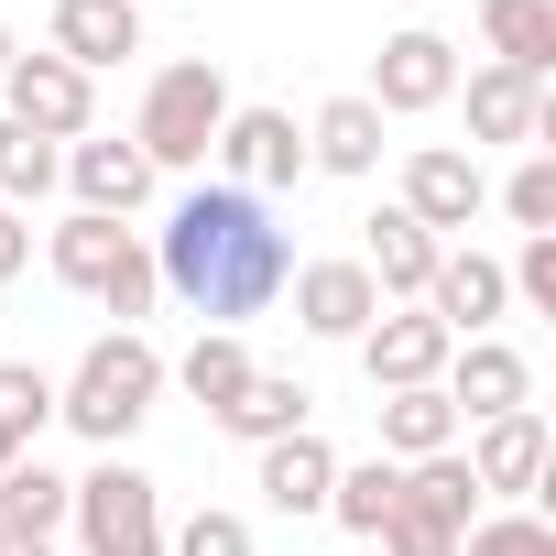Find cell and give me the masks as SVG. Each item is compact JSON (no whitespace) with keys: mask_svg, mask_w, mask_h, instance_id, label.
Here are the masks:
<instances>
[{"mask_svg":"<svg viewBox=\"0 0 556 556\" xmlns=\"http://www.w3.org/2000/svg\"><path fill=\"white\" fill-rule=\"evenodd\" d=\"M480 34H491V66L545 77L556 66V0H480Z\"/></svg>","mask_w":556,"mask_h":556,"instance_id":"obj_24","label":"cell"},{"mask_svg":"<svg viewBox=\"0 0 556 556\" xmlns=\"http://www.w3.org/2000/svg\"><path fill=\"white\" fill-rule=\"evenodd\" d=\"M295 175H306V131H295V110H229V121H218V186L273 197V186H295Z\"/></svg>","mask_w":556,"mask_h":556,"instance_id":"obj_9","label":"cell"},{"mask_svg":"<svg viewBox=\"0 0 556 556\" xmlns=\"http://www.w3.org/2000/svg\"><path fill=\"white\" fill-rule=\"evenodd\" d=\"M164 556H251V523H240V513H186V523L164 534Z\"/></svg>","mask_w":556,"mask_h":556,"instance_id":"obj_33","label":"cell"},{"mask_svg":"<svg viewBox=\"0 0 556 556\" xmlns=\"http://www.w3.org/2000/svg\"><path fill=\"white\" fill-rule=\"evenodd\" d=\"M12 55H23V45H12V23H0V77H12Z\"/></svg>","mask_w":556,"mask_h":556,"instance_id":"obj_36","label":"cell"},{"mask_svg":"<svg viewBox=\"0 0 556 556\" xmlns=\"http://www.w3.org/2000/svg\"><path fill=\"white\" fill-rule=\"evenodd\" d=\"M480 523V480H469V458L447 447V458H415L404 469V491H393V513H382V556H458V534Z\"/></svg>","mask_w":556,"mask_h":556,"instance_id":"obj_5","label":"cell"},{"mask_svg":"<svg viewBox=\"0 0 556 556\" xmlns=\"http://www.w3.org/2000/svg\"><path fill=\"white\" fill-rule=\"evenodd\" d=\"M285 273H295V251H285V229H273L262 197H240V186H186V197H175L164 251H153V285H175L207 328L273 317Z\"/></svg>","mask_w":556,"mask_h":556,"instance_id":"obj_1","label":"cell"},{"mask_svg":"<svg viewBox=\"0 0 556 556\" xmlns=\"http://www.w3.org/2000/svg\"><path fill=\"white\" fill-rule=\"evenodd\" d=\"M502 306H513V285H502L491 251H437V273H426V317H437L447 339H491Z\"/></svg>","mask_w":556,"mask_h":556,"instance_id":"obj_12","label":"cell"},{"mask_svg":"<svg viewBox=\"0 0 556 556\" xmlns=\"http://www.w3.org/2000/svg\"><path fill=\"white\" fill-rule=\"evenodd\" d=\"M502 285H513V295H523L534 317H556V229H534V240H523V251L502 262Z\"/></svg>","mask_w":556,"mask_h":556,"instance_id":"obj_32","label":"cell"},{"mask_svg":"<svg viewBox=\"0 0 556 556\" xmlns=\"http://www.w3.org/2000/svg\"><path fill=\"white\" fill-rule=\"evenodd\" d=\"M66 502H77V480H55L45 458H12V469H0V534H55L66 523Z\"/></svg>","mask_w":556,"mask_h":556,"instance_id":"obj_25","label":"cell"},{"mask_svg":"<svg viewBox=\"0 0 556 556\" xmlns=\"http://www.w3.org/2000/svg\"><path fill=\"white\" fill-rule=\"evenodd\" d=\"M458 447V404L437 393V382H415V393H382V458L393 469H415V458H447Z\"/></svg>","mask_w":556,"mask_h":556,"instance_id":"obj_22","label":"cell"},{"mask_svg":"<svg viewBox=\"0 0 556 556\" xmlns=\"http://www.w3.org/2000/svg\"><path fill=\"white\" fill-rule=\"evenodd\" d=\"M545 458H556V447H545V415H534V404H523V415H491V426L469 437V480H480V491H502V502H513V491H534V480H545Z\"/></svg>","mask_w":556,"mask_h":556,"instance_id":"obj_17","label":"cell"},{"mask_svg":"<svg viewBox=\"0 0 556 556\" xmlns=\"http://www.w3.org/2000/svg\"><path fill=\"white\" fill-rule=\"evenodd\" d=\"M502 218H513L523 240H534V229H556V164H545V153H523V164H513V186H502Z\"/></svg>","mask_w":556,"mask_h":556,"instance_id":"obj_30","label":"cell"},{"mask_svg":"<svg viewBox=\"0 0 556 556\" xmlns=\"http://www.w3.org/2000/svg\"><path fill=\"white\" fill-rule=\"evenodd\" d=\"M55 415V382L34 371V361H0V426H12V437H34Z\"/></svg>","mask_w":556,"mask_h":556,"instance_id":"obj_31","label":"cell"},{"mask_svg":"<svg viewBox=\"0 0 556 556\" xmlns=\"http://www.w3.org/2000/svg\"><path fill=\"white\" fill-rule=\"evenodd\" d=\"M218 121H229V77H218V55H175L153 88H142V121H131V142H142V164L164 175H186V164H207L218 153Z\"/></svg>","mask_w":556,"mask_h":556,"instance_id":"obj_3","label":"cell"},{"mask_svg":"<svg viewBox=\"0 0 556 556\" xmlns=\"http://www.w3.org/2000/svg\"><path fill=\"white\" fill-rule=\"evenodd\" d=\"M34 262V229H23V207H0V273H23Z\"/></svg>","mask_w":556,"mask_h":556,"instance_id":"obj_34","label":"cell"},{"mask_svg":"<svg viewBox=\"0 0 556 556\" xmlns=\"http://www.w3.org/2000/svg\"><path fill=\"white\" fill-rule=\"evenodd\" d=\"M328 480H339V447L317 426H295V437L262 447V502L273 513H328Z\"/></svg>","mask_w":556,"mask_h":556,"instance_id":"obj_18","label":"cell"},{"mask_svg":"<svg viewBox=\"0 0 556 556\" xmlns=\"http://www.w3.org/2000/svg\"><path fill=\"white\" fill-rule=\"evenodd\" d=\"M45 262H55V285L99 295L121 328H131V317H153V295H164V285H153V251H142L121 218H88V207H77L55 240H45Z\"/></svg>","mask_w":556,"mask_h":556,"instance_id":"obj_4","label":"cell"},{"mask_svg":"<svg viewBox=\"0 0 556 556\" xmlns=\"http://www.w3.org/2000/svg\"><path fill=\"white\" fill-rule=\"evenodd\" d=\"M55 55H66L77 77L142 55V0H55Z\"/></svg>","mask_w":556,"mask_h":556,"instance_id":"obj_15","label":"cell"},{"mask_svg":"<svg viewBox=\"0 0 556 556\" xmlns=\"http://www.w3.org/2000/svg\"><path fill=\"white\" fill-rule=\"evenodd\" d=\"M545 121H556V110H545L534 77H513V66H480V77H469V131H480V142H534Z\"/></svg>","mask_w":556,"mask_h":556,"instance_id":"obj_23","label":"cell"},{"mask_svg":"<svg viewBox=\"0 0 556 556\" xmlns=\"http://www.w3.org/2000/svg\"><path fill=\"white\" fill-rule=\"evenodd\" d=\"M55 175H66V153H55L45 131L0 121V207H34V197H55Z\"/></svg>","mask_w":556,"mask_h":556,"instance_id":"obj_27","label":"cell"},{"mask_svg":"<svg viewBox=\"0 0 556 556\" xmlns=\"http://www.w3.org/2000/svg\"><path fill=\"white\" fill-rule=\"evenodd\" d=\"M447 350H458V339H447L426 306H415V317H371V328H361V371H371V393H415V382H437V371H447Z\"/></svg>","mask_w":556,"mask_h":556,"instance_id":"obj_13","label":"cell"},{"mask_svg":"<svg viewBox=\"0 0 556 556\" xmlns=\"http://www.w3.org/2000/svg\"><path fill=\"white\" fill-rule=\"evenodd\" d=\"M458 556H556V523L545 513H480L458 534Z\"/></svg>","mask_w":556,"mask_h":556,"instance_id":"obj_29","label":"cell"},{"mask_svg":"<svg viewBox=\"0 0 556 556\" xmlns=\"http://www.w3.org/2000/svg\"><path fill=\"white\" fill-rule=\"evenodd\" d=\"M66 523H77V545H88V556H164V491H153L142 469H121V458L77 480Z\"/></svg>","mask_w":556,"mask_h":556,"instance_id":"obj_6","label":"cell"},{"mask_svg":"<svg viewBox=\"0 0 556 556\" xmlns=\"http://www.w3.org/2000/svg\"><path fill=\"white\" fill-rule=\"evenodd\" d=\"M66 186L88 218H131L153 197V164H142V142H66Z\"/></svg>","mask_w":556,"mask_h":556,"instance_id":"obj_16","label":"cell"},{"mask_svg":"<svg viewBox=\"0 0 556 556\" xmlns=\"http://www.w3.org/2000/svg\"><path fill=\"white\" fill-rule=\"evenodd\" d=\"M285 285H295V328H306V339H361V328L382 317V295H371L361 262H295Z\"/></svg>","mask_w":556,"mask_h":556,"instance_id":"obj_14","label":"cell"},{"mask_svg":"<svg viewBox=\"0 0 556 556\" xmlns=\"http://www.w3.org/2000/svg\"><path fill=\"white\" fill-rule=\"evenodd\" d=\"M437 251H447L437 229H415L404 207H382V218H371V251H361V273H371V295H382V306H393V295H415V306H426V273H437Z\"/></svg>","mask_w":556,"mask_h":556,"instance_id":"obj_20","label":"cell"},{"mask_svg":"<svg viewBox=\"0 0 556 556\" xmlns=\"http://www.w3.org/2000/svg\"><path fill=\"white\" fill-rule=\"evenodd\" d=\"M0 556H55V545H34V534H0Z\"/></svg>","mask_w":556,"mask_h":556,"instance_id":"obj_35","label":"cell"},{"mask_svg":"<svg viewBox=\"0 0 556 556\" xmlns=\"http://www.w3.org/2000/svg\"><path fill=\"white\" fill-rule=\"evenodd\" d=\"M437 393L458 404V426H491V415H523L534 404V361L513 339H458L447 371H437Z\"/></svg>","mask_w":556,"mask_h":556,"instance_id":"obj_10","label":"cell"},{"mask_svg":"<svg viewBox=\"0 0 556 556\" xmlns=\"http://www.w3.org/2000/svg\"><path fill=\"white\" fill-rule=\"evenodd\" d=\"M306 164H317V175H371V164H382V110H371L361 88L328 99V110L306 121Z\"/></svg>","mask_w":556,"mask_h":556,"instance_id":"obj_21","label":"cell"},{"mask_svg":"<svg viewBox=\"0 0 556 556\" xmlns=\"http://www.w3.org/2000/svg\"><path fill=\"white\" fill-rule=\"evenodd\" d=\"M153 393H164V350L142 339V328H110L77 371H66V393H55V415L88 437V447H121L142 415H153Z\"/></svg>","mask_w":556,"mask_h":556,"instance_id":"obj_2","label":"cell"},{"mask_svg":"<svg viewBox=\"0 0 556 556\" xmlns=\"http://www.w3.org/2000/svg\"><path fill=\"white\" fill-rule=\"evenodd\" d=\"M393 491H404V469H393V458H361V469H339V480H328V513H339L350 534H382Z\"/></svg>","mask_w":556,"mask_h":556,"instance_id":"obj_28","label":"cell"},{"mask_svg":"<svg viewBox=\"0 0 556 556\" xmlns=\"http://www.w3.org/2000/svg\"><path fill=\"white\" fill-rule=\"evenodd\" d=\"M0 121H23V131H45V142H88V77L66 66V55H12V77H0Z\"/></svg>","mask_w":556,"mask_h":556,"instance_id":"obj_11","label":"cell"},{"mask_svg":"<svg viewBox=\"0 0 556 556\" xmlns=\"http://www.w3.org/2000/svg\"><path fill=\"white\" fill-rule=\"evenodd\" d=\"M382 121H426V110H447L458 99V45L447 34H382V55H371V88H361Z\"/></svg>","mask_w":556,"mask_h":556,"instance_id":"obj_7","label":"cell"},{"mask_svg":"<svg viewBox=\"0 0 556 556\" xmlns=\"http://www.w3.org/2000/svg\"><path fill=\"white\" fill-rule=\"evenodd\" d=\"M175 382H186V393H197V404L218 415V404H229V393L251 382V350H240V328H197V350L175 361Z\"/></svg>","mask_w":556,"mask_h":556,"instance_id":"obj_26","label":"cell"},{"mask_svg":"<svg viewBox=\"0 0 556 556\" xmlns=\"http://www.w3.org/2000/svg\"><path fill=\"white\" fill-rule=\"evenodd\" d=\"M12 458H23V437H12V426H0V469H12Z\"/></svg>","mask_w":556,"mask_h":556,"instance_id":"obj_37","label":"cell"},{"mask_svg":"<svg viewBox=\"0 0 556 556\" xmlns=\"http://www.w3.org/2000/svg\"><path fill=\"white\" fill-rule=\"evenodd\" d=\"M218 426L240 437V447H273V437H295V426H317V393L295 382V371H251L229 404H218Z\"/></svg>","mask_w":556,"mask_h":556,"instance_id":"obj_19","label":"cell"},{"mask_svg":"<svg viewBox=\"0 0 556 556\" xmlns=\"http://www.w3.org/2000/svg\"><path fill=\"white\" fill-rule=\"evenodd\" d=\"M393 207H404L415 229H437V240H447V229H469V218L491 207V175H480V153H458V142H415V153H404V197H393Z\"/></svg>","mask_w":556,"mask_h":556,"instance_id":"obj_8","label":"cell"}]
</instances>
